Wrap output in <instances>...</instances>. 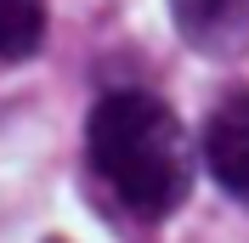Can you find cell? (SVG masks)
Wrapping results in <instances>:
<instances>
[{"label":"cell","mask_w":249,"mask_h":243,"mask_svg":"<svg viewBox=\"0 0 249 243\" xmlns=\"http://www.w3.org/2000/svg\"><path fill=\"white\" fill-rule=\"evenodd\" d=\"M85 153H91L96 181L136 221L176 215L187 187H193V153H187L181 124L147 91L102 96L91 124H85Z\"/></svg>","instance_id":"1"},{"label":"cell","mask_w":249,"mask_h":243,"mask_svg":"<svg viewBox=\"0 0 249 243\" xmlns=\"http://www.w3.org/2000/svg\"><path fill=\"white\" fill-rule=\"evenodd\" d=\"M198 141H204V164H210L215 187L249 209V85L227 91L210 107Z\"/></svg>","instance_id":"2"},{"label":"cell","mask_w":249,"mask_h":243,"mask_svg":"<svg viewBox=\"0 0 249 243\" xmlns=\"http://www.w3.org/2000/svg\"><path fill=\"white\" fill-rule=\"evenodd\" d=\"M170 23L198 57H244L249 51V0H170Z\"/></svg>","instance_id":"3"},{"label":"cell","mask_w":249,"mask_h":243,"mask_svg":"<svg viewBox=\"0 0 249 243\" xmlns=\"http://www.w3.org/2000/svg\"><path fill=\"white\" fill-rule=\"evenodd\" d=\"M46 40V0H0V62H23Z\"/></svg>","instance_id":"4"}]
</instances>
